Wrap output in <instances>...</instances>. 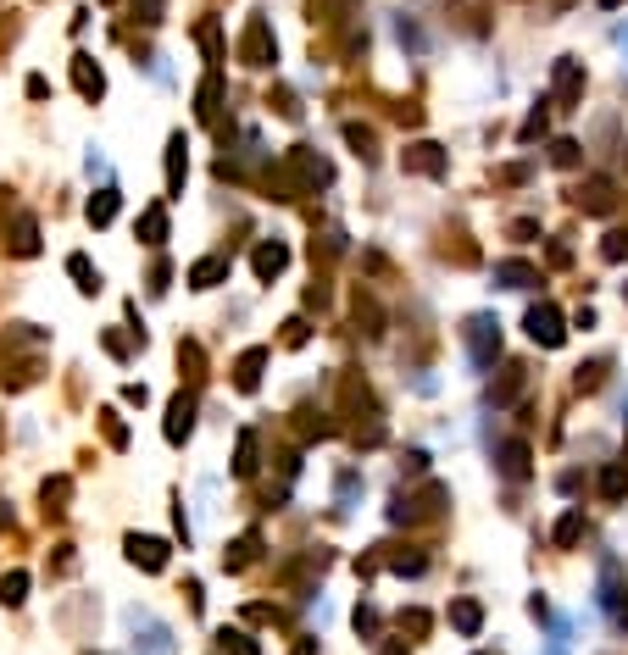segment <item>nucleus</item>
I'll return each mask as SVG.
<instances>
[{
    "mask_svg": "<svg viewBox=\"0 0 628 655\" xmlns=\"http://www.w3.org/2000/svg\"><path fill=\"white\" fill-rule=\"evenodd\" d=\"M500 278H506V289H522V284L534 278V272H529V267H517V261H506V267H500Z\"/></svg>",
    "mask_w": 628,
    "mask_h": 655,
    "instance_id": "39448f33",
    "label": "nucleus"
},
{
    "mask_svg": "<svg viewBox=\"0 0 628 655\" xmlns=\"http://www.w3.org/2000/svg\"><path fill=\"white\" fill-rule=\"evenodd\" d=\"M284 267V250L273 245V250H262V256H256V272H279Z\"/></svg>",
    "mask_w": 628,
    "mask_h": 655,
    "instance_id": "423d86ee",
    "label": "nucleus"
},
{
    "mask_svg": "<svg viewBox=\"0 0 628 655\" xmlns=\"http://www.w3.org/2000/svg\"><path fill=\"white\" fill-rule=\"evenodd\" d=\"M529 333L539 345H556L561 339V328H556V311H529Z\"/></svg>",
    "mask_w": 628,
    "mask_h": 655,
    "instance_id": "f03ea898",
    "label": "nucleus"
},
{
    "mask_svg": "<svg viewBox=\"0 0 628 655\" xmlns=\"http://www.w3.org/2000/svg\"><path fill=\"white\" fill-rule=\"evenodd\" d=\"M17 250H23V256H28V250H34V222L23 217V222H17Z\"/></svg>",
    "mask_w": 628,
    "mask_h": 655,
    "instance_id": "0eeeda50",
    "label": "nucleus"
},
{
    "mask_svg": "<svg viewBox=\"0 0 628 655\" xmlns=\"http://www.w3.org/2000/svg\"><path fill=\"white\" fill-rule=\"evenodd\" d=\"M190 433V400H178L173 406V422H167V439H184Z\"/></svg>",
    "mask_w": 628,
    "mask_h": 655,
    "instance_id": "20e7f679",
    "label": "nucleus"
},
{
    "mask_svg": "<svg viewBox=\"0 0 628 655\" xmlns=\"http://www.w3.org/2000/svg\"><path fill=\"white\" fill-rule=\"evenodd\" d=\"M129 550H134V561H145V566H161V544H156V539H134Z\"/></svg>",
    "mask_w": 628,
    "mask_h": 655,
    "instance_id": "7ed1b4c3",
    "label": "nucleus"
},
{
    "mask_svg": "<svg viewBox=\"0 0 628 655\" xmlns=\"http://www.w3.org/2000/svg\"><path fill=\"white\" fill-rule=\"evenodd\" d=\"M129 628H134V655H173V628L156 622L151 611H129Z\"/></svg>",
    "mask_w": 628,
    "mask_h": 655,
    "instance_id": "f257e3e1",
    "label": "nucleus"
}]
</instances>
